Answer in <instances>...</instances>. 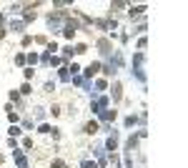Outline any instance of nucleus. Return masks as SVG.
I'll use <instances>...</instances> for the list:
<instances>
[{
	"label": "nucleus",
	"mask_w": 188,
	"mask_h": 168,
	"mask_svg": "<svg viewBox=\"0 0 188 168\" xmlns=\"http://www.w3.org/2000/svg\"><path fill=\"white\" fill-rule=\"evenodd\" d=\"M96 130H98L96 123H88V125H85V133H96Z\"/></svg>",
	"instance_id": "1"
}]
</instances>
